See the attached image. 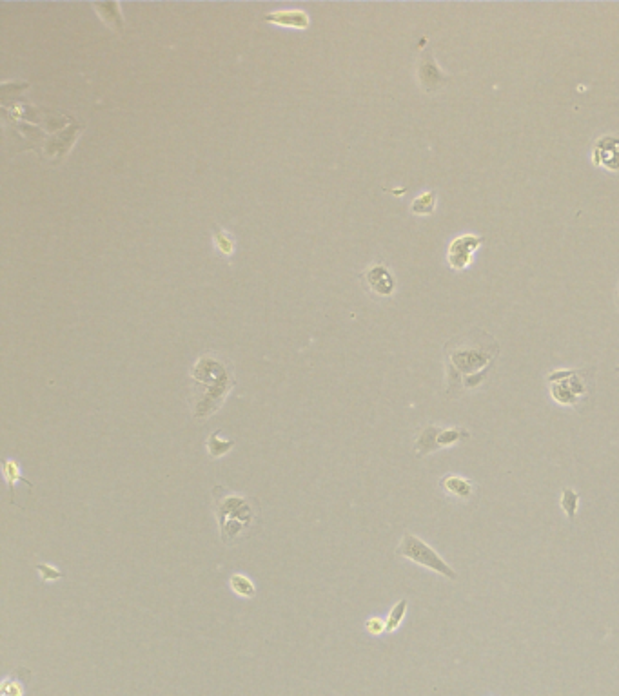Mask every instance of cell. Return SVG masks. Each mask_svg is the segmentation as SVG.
<instances>
[{
    "instance_id": "44dd1931",
    "label": "cell",
    "mask_w": 619,
    "mask_h": 696,
    "mask_svg": "<svg viewBox=\"0 0 619 696\" xmlns=\"http://www.w3.org/2000/svg\"><path fill=\"white\" fill-rule=\"evenodd\" d=\"M365 627H367L369 633L374 635V637H378V635L381 633H387V624H385V620H381L380 617L369 618V620L365 622Z\"/></svg>"
},
{
    "instance_id": "ffe728a7",
    "label": "cell",
    "mask_w": 619,
    "mask_h": 696,
    "mask_svg": "<svg viewBox=\"0 0 619 696\" xmlns=\"http://www.w3.org/2000/svg\"><path fill=\"white\" fill-rule=\"evenodd\" d=\"M214 242H216L218 249L222 250L226 256H229L231 252L235 250V242H233L231 238H227L226 234L220 232V230H218V232H214Z\"/></svg>"
},
{
    "instance_id": "ba28073f",
    "label": "cell",
    "mask_w": 619,
    "mask_h": 696,
    "mask_svg": "<svg viewBox=\"0 0 619 696\" xmlns=\"http://www.w3.org/2000/svg\"><path fill=\"white\" fill-rule=\"evenodd\" d=\"M360 278L367 285L369 290L380 297L393 296L394 288H396V280H394L393 272L385 267V265H381V263H376L373 267H369Z\"/></svg>"
},
{
    "instance_id": "4fadbf2b",
    "label": "cell",
    "mask_w": 619,
    "mask_h": 696,
    "mask_svg": "<svg viewBox=\"0 0 619 696\" xmlns=\"http://www.w3.org/2000/svg\"><path fill=\"white\" fill-rule=\"evenodd\" d=\"M31 673L25 669H18L17 673H13L9 678L4 680L2 684V696H22L25 691V680L30 678Z\"/></svg>"
},
{
    "instance_id": "d6986e66",
    "label": "cell",
    "mask_w": 619,
    "mask_h": 696,
    "mask_svg": "<svg viewBox=\"0 0 619 696\" xmlns=\"http://www.w3.org/2000/svg\"><path fill=\"white\" fill-rule=\"evenodd\" d=\"M37 570L38 573H40V579L46 580V582H54V580H59L64 577V573L59 572V570L51 566V564H37Z\"/></svg>"
},
{
    "instance_id": "52a82bcc",
    "label": "cell",
    "mask_w": 619,
    "mask_h": 696,
    "mask_svg": "<svg viewBox=\"0 0 619 696\" xmlns=\"http://www.w3.org/2000/svg\"><path fill=\"white\" fill-rule=\"evenodd\" d=\"M481 243H483V238L476 236V234H463V236L454 240L447 250L449 265L454 271H465L473 261V254L480 249Z\"/></svg>"
},
{
    "instance_id": "5b68a950",
    "label": "cell",
    "mask_w": 619,
    "mask_h": 696,
    "mask_svg": "<svg viewBox=\"0 0 619 696\" xmlns=\"http://www.w3.org/2000/svg\"><path fill=\"white\" fill-rule=\"evenodd\" d=\"M470 434L465 428H439V426H427L422 430L415 442V450L418 457L425 454L439 450V448L454 447L456 442L467 441Z\"/></svg>"
},
{
    "instance_id": "9c48e42d",
    "label": "cell",
    "mask_w": 619,
    "mask_h": 696,
    "mask_svg": "<svg viewBox=\"0 0 619 696\" xmlns=\"http://www.w3.org/2000/svg\"><path fill=\"white\" fill-rule=\"evenodd\" d=\"M592 160L596 165H601L611 172H619V136L599 138L592 151Z\"/></svg>"
},
{
    "instance_id": "ac0fdd59",
    "label": "cell",
    "mask_w": 619,
    "mask_h": 696,
    "mask_svg": "<svg viewBox=\"0 0 619 696\" xmlns=\"http://www.w3.org/2000/svg\"><path fill=\"white\" fill-rule=\"evenodd\" d=\"M560 505H561V508H563V512L567 513L569 521H574V517H576V512H577V505H579V493H576L574 490H570V488H565L563 490V493H561Z\"/></svg>"
},
{
    "instance_id": "30bf717a",
    "label": "cell",
    "mask_w": 619,
    "mask_h": 696,
    "mask_svg": "<svg viewBox=\"0 0 619 696\" xmlns=\"http://www.w3.org/2000/svg\"><path fill=\"white\" fill-rule=\"evenodd\" d=\"M262 20L269 24L294 28V30H307L309 28V15L301 9H280V11L265 13Z\"/></svg>"
},
{
    "instance_id": "9a60e30c",
    "label": "cell",
    "mask_w": 619,
    "mask_h": 696,
    "mask_svg": "<svg viewBox=\"0 0 619 696\" xmlns=\"http://www.w3.org/2000/svg\"><path fill=\"white\" fill-rule=\"evenodd\" d=\"M231 589L236 593L238 596H243V598H253L256 595V586L249 577L242 575V573H235L231 575Z\"/></svg>"
},
{
    "instance_id": "7c38bea8",
    "label": "cell",
    "mask_w": 619,
    "mask_h": 696,
    "mask_svg": "<svg viewBox=\"0 0 619 696\" xmlns=\"http://www.w3.org/2000/svg\"><path fill=\"white\" fill-rule=\"evenodd\" d=\"M441 486L445 488V492L451 493L454 497H460V499H467V497L473 495L474 486L470 480L463 479V477H456V476H447L444 480H441Z\"/></svg>"
},
{
    "instance_id": "8992f818",
    "label": "cell",
    "mask_w": 619,
    "mask_h": 696,
    "mask_svg": "<svg viewBox=\"0 0 619 696\" xmlns=\"http://www.w3.org/2000/svg\"><path fill=\"white\" fill-rule=\"evenodd\" d=\"M416 73H418V82L425 93H438L451 82V76L445 75L438 67L432 54L431 46H427L420 54L418 64H416Z\"/></svg>"
},
{
    "instance_id": "6da1fadb",
    "label": "cell",
    "mask_w": 619,
    "mask_h": 696,
    "mask_svg": "<svg viewBox=\"0 0 619 696\" xmlns=\"http://www.w3.org/2000/svg\"><path fill=\"white\" fill-rule=\"evenodd\" d=\"M447 354V375L451 381L449 392L460 387L463 381L465 388H474L485 379V375L492 368L494 359L499 354L498 341L487 332L473 330L463 338L452 339L445 346Z\"/></svg>"
},
{
    "instance_id": "277c9868",
    "label": "cell",
    "mask_w": 619,
    "mask_h": 696,
    "mask_svg": "<svg viewBox=\"0 0 619 696\" xmlns=\"http://www.w3.org/2000/svg\"><path fill=\"white\" fill-rule=\"evenodd\" d=\"M586 370H554L548 374L550 394L554 401L565 406H577L589 394L586 387Z\"/></svg>"
},
{
    "instance_id": "5bb4252c",
    "label": "cell",
    "mask_w": 619,
    "mask_h": 696,
    "mask_svg": "<svg viewBox=\"0 0 619 696\" xmlns=\"http://www.w3.org/2000/svg\"><path fill=\"white\" fill-rule=\"evenodd\" d=\"M436 198L438 196H436L434 191L423 192L418 198H415V201L410 205V213L416 214V216H431L436 208Z\"/></svg>"
},
{
    "instance_id": "603a6c76",
    "label": "cell",
    "mask_w": 619,
    "mask_h": 696,
    "mask_svg": "<svg viewBox=\"0 0 619 696\" xmlns=\"http://www.w3.org/2000/svg\"><path fill=\"white\" fill-rule=\"evenodd\" d=\"M615 370H618V372H619V367H618V368H615Z\"/></svg>"
},
{
    "instance_id": "8fae6325",
    "label": "cell",
    "mask_w": 619,
    "mask_h": 696,
    "mask_svg": "<svg viewBox=\"0 0 619 696\" xmlns=\"http://www.w3.org/2000/svg\"><path fill=\"white\" fill-rule=\"evenodd\" d=\"M2 473H4L6 483H8L9 495H11V505H15V484L24 483L25 486L33 488V484H31L30 480L22 476L18 463H15V461H11V459H4V463H2Z\"/></svg>"
},
{
    "instance_id": "3957f363",
    "label": "cell",
    "mask_w": 619,
    "mask_h": 696,
    "mask_svg": "<svg viewBox=\"0 0 619 696\" xmlns=\"http://www.w3.org/2000/svg\"><path fill=\"white\" fill-rule=\"evenodd\" d=\"M396 553L400 555V557H405V559L420 564V566L427 567V570H431V572L444 575L445 579H449V580L458 579V573L454 572V570H452V567L449 566V564L445 562V560L441 559V557H439V555L436 553V551L432 550L431 546H429L427 542H423L422 538L416 537V535H412V533H409V531L403 535L402 542L398 544Z\"/></svg>"
},
{
    "instance_id": "7a4b0ae2",
    "label": "cell",
    "mask_w": 619,
    "mask_h": 696,
    "mask_svg": "<svg viewBox=\"0 0 619 696\" xmlns=\"http://www.w3.org/2000/svg\"><path fill=\"white\" fill-rule=\"evenodd\" d=\"M213 500L222 541L231 546L245 538L258 521V500L249 495L227 492L224 486L213 488Z\"/></svg>"
},
{
    "instance_id": "e0dca14e",
    "label": "cell",
    "mask_w": 619,
    "mask_h": 696,
    "mask_svg": "<svg viewBox=\"0 0 619 696\" xmlns=\"http://www.w3.org/2000/svg\"><path fill=\"white\" fill-rule=\"evenodd\" d=\"M405 613H407V598H402V601L394 604V608L391 609L389 617L385 620V624H387V633H393V631H396L398 627H400V624H402L403 618H405Z\"/></svg>"
},
{
    "instance_id": "7402d4cb",
    "label": "cell",
    "mask_w": 619,
    "mask_h": 696,
    "mask_svg": "<svg viewBox=\"0 0 619 696\" xmlns=\"http://www.w3.org/2000/svg\"><path fill=\"white\" fill-rule=\"evenodd\" d=\"M618 309H619V287H618Z\"/></svg>"
},
{
    "instance_id": "2e32d148",
    "label": "cell",
    "mask_w": 619,
    "mask_h": 696,
    "mask_svg": "<svg viewBox=\"0 0 619 696\" xmlns=\"http://www.w3.org/2000/svg\"><path fill=\"white\" fill-rule=\"evenodd\" d=\"M218 435H220V432H214L205 442V448H207L211 457H224L226 454H229L231 448L235 447V441H224Z\"/></svg>"
}]
</instances>
